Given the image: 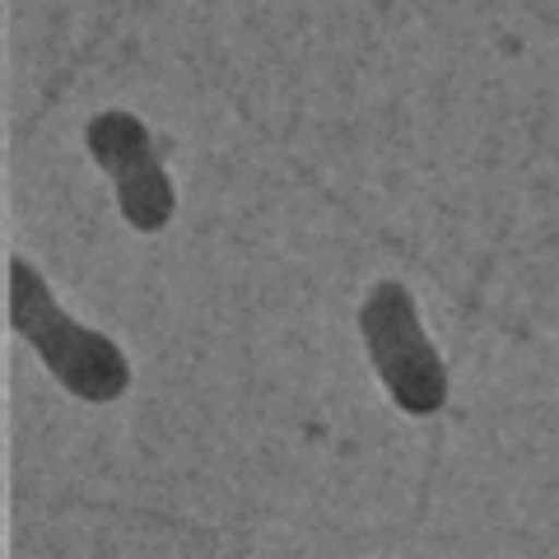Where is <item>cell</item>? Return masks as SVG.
I'll return each instance as SVG.
<instances>
[{
	"label": "cell",
	"instance_id": "cell-2",
	"mask_svg": "<svg viewBox=\"0 0 559 559\" xmlns=\"http://www.w3.org/2000/svg\"><path fill=\"white\" fill-rule=\"evenodd\" d=\"M359 331H364V349L373 359V373L382 378V388L392 392L401 411L429 419L448 406V369L433 341L425 336V326H419V312L406 285H396V280L373 285L359 308Z\"/></svg>",
	"mask_w": 559,
	"mask_h": 559
},
{
	"label": "cell",
	"instance_id": "cell-1",
	"mask_svg": "<svg viewBox=\"0 0 559 559\" xmlns=\"http://www.w3.org/2000/svg\"><path fill=\"white\" fill-rule=\"evenodd\" d=\"M10 318H14V331L38 349L66 392H75L80 401H117L127 392L131 382L127 355L108 336L70 322L28 261L10 266Z\"/></svg>",
	"mask_w": 559,
	"mask_h": 559
},
{
	"label": "cell",
	"instance_id": "cell-3",
	"mask_svg": "<svg viewBox=\"0 0 559 559\" xmlns=\"http://www.w3.org/2000/svg\"><path fill=\"white\" fill-rule=\"evenodd\" d=\"M84 140H90V154L98 159V168L112 178L117 205L131 229L159 234L173 219L178 197H173V182L159 164V154H154L145 121L131 112H98L90 121V131H84Z\"/></svg>",
	"mask_w": 559,
	"mask_h": 559
}]
</instances>
